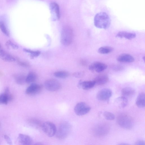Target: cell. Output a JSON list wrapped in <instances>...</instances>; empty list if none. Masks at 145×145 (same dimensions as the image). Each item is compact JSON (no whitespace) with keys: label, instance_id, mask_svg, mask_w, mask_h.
<instances>
[{"label":"cell","instance_id":"18","mask_svg":"<svg viewBox=\"0 0 145 145\" xmlns=\"http://www.w3.org/2000/svg\"><path fill=\"white\" fill-rule=\"evenodd\" d=\"M128 100L126 98L122 96L116 99L115 103L117 106L121 108L125 107L128 104Z\"/></svg>","mask_w":145,"mask_h":145},{"label":"cell","instance_id":"2","mask_svg":"<svg viewBox=\"0 0 145 145\" xmlns=\"http://www.w3.org/2000/svg\"><path fill=\"white\" fill-rule=\"evenodd\" d=\"M71 130V126L69 123L66 121L61 122L57 130L56 134L57 138L60 140L66 139L69 135Z\"/></svg>","mask_w":145,"mask_h":145},{"label":"cell","instance_id":"22","mask_svg":"<svg viewBox=\"0 0 145 145\" xmlns=\"http://www.w3.org/2000/svg\"><path fill=\"white\" fill-rule=\"evenodd\" d=\"M113 50L112 47L108 46H103L100 48L98 51L101 54H106L111 53Z\"/></svg>","mask_w":145,"mask_h":145},{"label":"cell","instance_id":"35","mask_svg":"<svg viewBox=\"0 0 145 145\" xmlns=\"http://www.w3.org/2000/svg\"><path fill=\"white\" fill-rule=\"evenodd\" d=\"M145 144V142L144 141L139 140L137 141L135 143V144L136 145H144Z\"/></svg>","mask_w":145,"mask_h":145},{"label":"cell","instance_id":"25","mask_svg":"<svg viewBox=\"0 0 145 145\" xmlns=\"http://www.w3.org/2000/svg\"><path fill=\"white\" fill-rule=\"evenodd\" d=\"M0 29L3 33L7 36H9V33L4 22L1 20H0Z\"/></svg>","mask_w":145,"mask_h":145},{"label":"cell","instance_id":"33","mask_svg":"<svg viewBox=\"0 0 145 145\" xmlns=\"http://www.w3.org/2000/svg\"><path fill=\"white\" fill-rule=\"evenodd\" d=\"M84 73L82 72H75L73 74V76L74 77L77 78H81L83 76Z\"/></svg>","mask_w":145,"mask_h":145},{"label":"cell","instance_id":"7","mask_svg":"<svg viewBox=\"0 0 145 145\" xmlns=\"http://www.w3.org/2000/svg\"><path fill=\"white\" fill-rule=\"evenodd\" d=\"M110 126L106 123H102L96 126L94 130L95 134L97 136L106 135L109 131Z\"/></svg>","mask_w":145,"mask_h":145},{"label":"cell","instance_id":"36","mask_svg":"<svg viewBox=\"0 0 145 145\" xmlns=\"http://www.w3.org/2000/svg\"><path fill=\"white\" fill-rule=\"evenodd\" d=\"M36 144V145H42V144H43L41 143H36V144Z\"/></svg>","mask_w":145,"mask_h":145},{"label":"cell","instance_id":"6","mask_svg":"<svg viewBox=\"0 0 145 145\" xmlns=\"http://www.w3.org/2000/svg\"><path fill=\"white\" fill-rule=\"evenodd\" d=\"M91 109V107L86 103L80 102L76 105L74 110L76 114L81 116L87 114L90 111Z\"/></svg>","mask_w":145,"mask_h":145},{"label":"cell","instance_id":"12","mask_svg":"<svg viewBox=\"0 0 145 145\" xmlns=\"http://www.w3.org/2000/svg\"><path fill=\"white\" fill-rule=\"evenodd\" d=\"M19 142L23 145H30L33 143V141L31 137L28 135L20 134L18 137Z\"/></svg>","mask_w":145,"mask_h":145},{"label":"cell","instance_id":"31","mask_svg":"<svg viewBox=\"0 0 145 145\" xmlns=\"http://www.w3.org/2000/svg\"><path fill=\"white\" fill-rule=\"evenodd\" d=\"M6 45L8 47H12V48L14 49H17L19 47L17 45L14 44V43H13L11 41H8V42H7Z\"/></svg>","mask_w":145,"mask_h":145},{"label":"cell","instance_id":"3","mask_svg":"<svg viewBox=\"0 0 145 145\" xmlns=\"http://www.w3.org/2000/svg\"><path fill=\"white\" fill-rule=\"evenodd\" d=\"M73 38V32L70 27L66 26L63 29L61 32V40L64 46L70 45L72 42Z\"/></svg>","mask_w":145,"mask_h":145},{"label":"cell","instance_id":"10","mask_svg":"<svg viewBox=\"0 0 145 145\" xmlns=\"http://www.w3.org/2000/svg\"><path fill=\"white\" fill-rule=\"evenodd\" d=\"M107 67L106 64L99 61H96L90 65L89 69L92 71L100 72L106 70Z\"/></svg>","mask_w":145,"mask_h":145},{"label":"cell","instance_id":"16","mask_svg":"<svg viewBox=\"0 0 145 145\" xmlns=\"http://www.w3.org/2000/svg\"><path fill=\"white\" fill-rule=\"evenodd\" d=\"M95 85V81H90L81 82L79 83V86L83 90H88L93 88Z\"/></svg>","mask_w":145,"mask_h":145},{"label":"cell","instance_id":"8","mask_svg":"<svg viewBox=\"0 0 145 145\" xmlns=\"http://www.w3.org/2000/svg\"><path fill=\"white\" fill-rule=\"evenodd\" d=\"M46 89L50 92H55L59 90L61 87L60 83L55 79H51L46 80L44 83Z\"/></svg>","mask_w":145,"mask_h":145},{"label":"cell","instance_id":"1","mask_svg":"<svg viewBox=\"0 0 145 145\" xmlns=\"http://www.w3.org/2000/svg\"><path fill=\"white\" fill-rule=\"evenodd\" d=\"M94 23L96 28L106 29L110 26L111 20L110 17L106 13L102 12L96 14L94 18Z\"/></svg>","mask_w":145,"mask_h":145},{"label":"cell","instance_id":"38","mask_svg":"<svg viewBox=\"0 0 145 145\" xmlns=\"http://www.w3.org/2000/svg\"><path fill=\"white\" fill-rule=\"evenodd\" d=\"M1 45H0V49H1Z\"/></svg>","mask_w":145,"mask_h":145},{"label":"cell","instance_id":"28","mask_svg":"<svg viewBox=\"0 0 145 145\" xmlns=\"http://www.w3.org/2000/svg\"><path fill=\"white\" fill-rule=\"evenodd\" d=\"M9 100L8 97L5 94L0 95V105L8 104Z\"/></svg>","mask_w":145,"mask_h":145},{"label":"cell","instance_id":"20","mask_svg":"<svg viewBox=\"0 0 145 145\" xmlns=\"http://www.w3.org/2000/svg\"><path fill=\"white\" fill-rule=\"evenodd\" d=\"M137 106L140 108H143L145 106V94L143 92L141 93L138 96L136 101Z\"/></svg>","mask_w":145,"mask_h":145},{"label":"cell","instance_id":"30","mask_svg":"<svg viewBox=\"0 0 145 145\" xmlns=\"http://www.w3.org/2000/svg\"><path fill=\"white\" fill-rule=\"evenodd\" d=\"M26 78H25L24 76L20 75L17 76L16 78V80L17 82L20 84H22L26 82Z\"/></svg>","mask_w":145,"mask_h":145},{"label":"cell","instance_id":"5","mask_svg":"<svg viewBox=\"0 0 145 145\" xmlns=\"http://www.w3.org/2000/svg\"><path fill=\"white\" fill-rule=\"evenodd\" d=\"M42 128L43 132L49 137H52L56 134L57 131L56 126L51 122L47 121L43 123Z\"/></svg>","mask_w":145,"mask_h":145},{"label":"cell","instance_id":"13","mask_svg":"<svg viewBox=\"0 0 145 145\" xmlns=\"http://www.w3.org/2000/svg\"><path fill=\"white\" fill-rule=\"evenodd\" d=\"M134 60V59L132 56L127 54H121L117 58V60L122 63H131L133 62Z\"/></svg>","mask_w":145,"mask_h":145},{"label":"cell","instance_id":"15","mask_svg":"<svg viewBox=\"0 0 145 145\" xmlns=\"http://www.w3.org/2000/svg\"><path fill=\"white\" fill-rule=\"evenodd\" d=\"M96 85H100L106 84L108 81V76L106 74L99 75L94 80Z\"/></svg>","mask_w":145,"mask_h":145},{"label":"cell","instance_id":"21","mask_svg":"<svg viewBox=\"0 0 145 145\" xmlns=\"http://www.w3.org/2000/svg\"><path fill=\"white\" fill-rule=\"evenodd\" d=\"M28 122L32 126L37 129L41 127L42 124L40 121L35 118H31L29 120Z\"/></svg>","mask_w":145,"mask_h":145},{"label":"cell","instance_id":"11","mask_svg":"<svg viewBox=\"0 0 145 145\" xmlns=\"http://www.w3.org/2000/svg\"><path fill=\"white\" fill-rule=\"evenodd\" d=\"M42 89V86L40 85L32 84L27 89L26 92L29 95H36L41 91Z\"/></svg>","mask_w":145,"mask_h":145},{"label":"cell","instance_id":"24","mask_svg":"<svg viewBox=\"0 0 145 145\" xmlns=\"http://www.w3.org/2000/svg\"><path fill=\"white\" fill-rule=\"evenodd\" d=\"M54 75L57 78H65L68 76L69 74L65 71H59L54 72Z\"/></svg>","mask_w":145,"mask_h":145},{"label":"cell","instance_id":"34","mask_svg":"<svg viewBox=\"0 0 145 145\" xmlns=\"http://www.w3.org/2000/svg\"><path fill=\"white\" fill-rule=\"evenodd\" d=\"M4 137L8 143L10 145L12 144L11 140L10 138L8 136L5 135L4 136Z\"/></svg>","mask_w":145,"mask_h":145},{"label":"cell","instance_id":"14","mask_svg":"<svg viewBox=\"0 0 145 145\" xmlns=\"http://www.w3.org/2000/svg\"><path fill=\"white\" fill-rule=\"evenodd\" d=\"M0 59L7 62H14L15 61L14 58L5 51L0 50Z\"/></svg>","mask_w":145,"mask_h":145},{"label":"cell","instance_id":"19","mask_svg":"<svg viewBox=\"0 0 145 145\" xmlns=\"http://www.w3.org/2000/svg\"><path fill=\"white\" fill-rule=\"evenodd\" d=\"M135 92L134 89L129 87H126L123 88L121 90L122 95L126 98L133 96L135 95Z\"/></svg>","mask_w":145,"mask_h":145},{"label":"cell","instance_id":"4","mask_svg":"<svg viewBox=\"0 0 145 145\" xmlns=\"http://www.w3.org/2000/svg\"><path fill=\"white\" fill-rule=\"evenodd\" d=\"M117 122L120 126L126 129H132L134 125L132 118L130 116L125 114L119 115L117 118Z\"/></svg>","mask_w":145,"mask_h":145},{"label":"cell","instance_id":"17","mask_svg":"<svg viewBox=\"0 0 145 145\" xmlns=\"http://www.w3.org/2000/svg\"><path fill=\"white\" fill-rule=\"evenodd\" d=\"M136 36V35L135 33L126 31L120 32L117 35V37L121 38H125L129 40L134 38Z\"/></svg>","mask_w":145,"mask_h":145},{"label":"cell","instance_id":"23","mask_svg":"<svg viewBox=\"0 0 145 145\" xmlns=\"http://www.w3.org/2000/svg\"><path fill=\"white\" fill-rule=\"evenodd\" d=\"M37 77L34 72H30L26 78V82L27 83H30L35 82Z\"/></svg>","mask_w":145,"mask_h":145},{"label":"cell","instance_id":"9","mask_svg":"<svg viewBox=\"0 0 145 145\" xmlns=\"http://www.w3.org/2000/svg\"><path fill=\"white\" fill-rule=\"evenodd\" d=\"M113 94L112 91L108 89H101L97 93L96 97L97 99L101 101H106L110 98Z\"/></svg>","mask_w":145,"mask_h":145},{"label":"cell","instance_id":"32","mask_svg":"<svg viewBox=\"0 0 145 145\" xmlns=\"http://www.w3.org/2000/svg\"><path fill=\"white\" fill-rule=\"evenodd\" d=\"M4 94L8 97L9 101L13 99V96L10 93L9 89L7 88L5 90Z\"/></svg>","mask_w":145,"mask_h":145},{"label":"cell","instance_id":"27","mask_svg":"<svg viewBox=\"0 0 145 145\" xmlns=\"http://www.w3.org/2000/svg\"><path fill=\"white\" fill-rule=\"evenodd\" d=\"M51 6L52 8L55 9L58 19H59L60 18V15L59 5L56 3H51Z\"/></svg>","mask_w":145,"mask_h":145},{"label":"cell","instance_id":"37","mask_svg":"<svg viewBox=\"0 0 145 145\" xmlns=\"http://www.w3.org/2000/svg\"><path fill=\"white\" fill-rule=\"evenodd\" d=\"M143 59L144 60V61H145V57L144 56L143 57Z\"/></svg>","mask_w":145,"mask_h":145},{"label":"cell","instance_id":"26","mask_svg":"<svg viewBox=\"0 0 145 145\" xmlns=\"http://www.w3.org/2000/svg\"><path fill=\"white\" fill-rule=\"evenodd\" d=\"M103 116L105 118L108 120H112L115 118V115L111 112L105 111L103 113Z\"/></svg>","mask_w":145,"mask_h":145},{"label":"cell","instance_id":"29","mask_svg":"<svg viewBox=\"0 0 145 145\" xmlns=\"http://www.w3.org/2000/svg\"><path fill=\"white\" fill-rule=\"evenodd\" d=\"M24 50L25 52L30 53L33 57H37L39 56L40 54V52H39V51H32L27 49H24Z\"/></svg>","mask_w":145,"mask_h":145}]
</instances>
